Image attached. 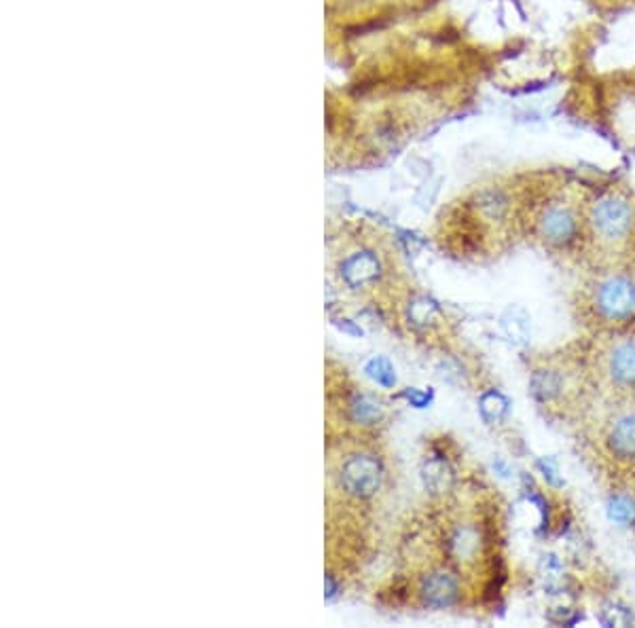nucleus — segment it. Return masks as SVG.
<instances>
[{
  "instance_id": "f257e3e1",
  "label": "nucleus",
  "mask_w": 635,
  "mask_h": 628,
  "mask_svg": "<svg viewBox=\"0 0 635 628\" xmlns=\"http://www.w3.org/2000/svg\"><path fill=\"white\" fill-rule=\"evenodd\" d=\"M513 199L502 189L487 186L457 202L445 220L440 239L457 256H479L490 252V239L510 222Z\"/></svg>"
},
{
  "instance_id": "f03ea898",
  "label": "nucleus",
  "mask_w": 635,
  "mask_h": 628,
  "mask_svg": "<svg viewBox=\"0 0 635 628\" xmlns=\"http://www.w3.org/2000/svg\"><path fill=\"white\" fill-rule=\"evenodd\" d=\"M331 273L339 290L367 295L386 284L394 273L392 258L375 235L361 231V227L344 225L328 237Z\"/></svg>"
},
{
  "instance_id": "7ed1b4c3",
  "label": "nucleus",
  "mask_w": 635,
  "mask_h": 628,
  "mask_svg": "<svg viewBox=\"0 0 635 628\" xmlns=\"http://www.w3.org/2000/svg\"><path fill=\"white\" fill-rule=\"evenodd\" d=\"M591 314L605 326L627 324L635 318V278L625 271H610L591 288Z\"/></svg>"
},
{
  "instance_id": "20e7f679",
  "label": "nucleus",
  "mask_w": 635,
  "mask_h": 628,
  "mask_svg": "<svg viewBox=\"0 0 635 628\" xmlns=\"http://www.w3.org/2000/svg\"><path fill=\"white\" fill-rule=\"evenodd\" d=\"M589 237L599 248H619L631 239L635 228V210L627 197L604 195L591 203L587 214Z\"/></svg>"
},
{
  "instance_id": "39448f33",
  "label": "nucleus",
  "mask_w": 635,
  "mask_h": 628,
  "mask_svg": "<svg viewBox=\"0 0 635 628\" xmlns=\"http://www.w3.org/2000/svg\"><path fill=\"white\" fill-rule=\"evenodd\" d=\"M532 228L536 237L552 250H568L580 242L582 220L572 203L549 199L534 212Z\"/></svg>"
},
{
  "instance_id": "423d86ee",
  "label": "nucleus",
  "mask_w": 635,
  "mask_h": 628,
  "mask_svg": "<svg viewBox=\"0 0 635 628\" xmlns=\"http://www.w3.org/2000/svg\"><path fill=\"white\" fill-rule=\"evenodd\" d=\"M604 449L621 463H635V396L625 394L604 424Z\"/></svg>"
},
{
  "instance_id": "0eeeda50",
  "label": "nucleus",
  "mask_w": 635,
  "mask_h": 628,
  "mask_svg": "<svg viewBox=\"0 0 635 628\" xmlns=\"http://www.w3.org/2000/svg\"><path fill=\"white\" fill-rule=\"evenodd\" d=\"M339 489L356 500H369L378 493L381 485V466L370 453H352L345 460H341Z\"/></svg>"
},
{
  "instance_id": "6e6552de",
  "label": "nucleus",
  "mask_w": 635,
  "mask_h": 628,
  "mask_svg": "<svg viewBox=\"0 0 635 628\" xmlns=\"http://www.w3.org/2000/svg\"><path fill=\"white\" fill-rule=\"evenodd\" d=\"M604 373L621 394L635 391V339H619L604 356Z\"/></svg>"
},
{
  "instance_id": "1a4fd4ad",
  "label": "nucleus",
  "mask_w": 635,
  "mask_h": 628,
  "mask_svg": "<svg viewBox=\"0 0 635 628\" xmlns=\"http://www.w3.org/2000/svg\"><path fill=\"white\" fill-rule=\"evenodd\" d=\"M610 514H613L614 520L629 522V520L633 519V506L627 500H622V497H619V500L613 502V510H610Z\"/></svg>"
}]
</instances>
